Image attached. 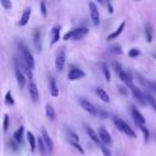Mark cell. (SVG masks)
Returning <instances> with one entry per match:
<instances>
[{
    "label": "cell",
    "mask_w": 156,
    "mask_h": 156,
    "mask_svg": "<svg viewBox=\"0 0 156 156\" xmlns=\"http://www.w3.org/2000/svg\"><path fill=\"white\" fill-rule=\"evenodd\" d=\"M15 76H16V80H17L18 85L24 87L26 85V76L22 72V69H20V65H18L17 60H15Z\"/></svg>",
    "instance_id": "6"
},
{
    "label": "cell",
    "mask_w": 156,
    "mask_h": 156,
    "mask_svg": "<svg viewBox=\"0 0 156 156\" xmlns=\"http://www.w3.org/2000/svg\"><path fill=\"white\" fill-rule=\"evenodd\" d=\"M100 150L102 151V154H104V156H112V154H111V151H110V149L105 145V144H101L100 146Z\"/></svg>",
    "instance_id": "31"
},
{
    "label": "cell",
    "mask_w": 156,
    "mask_h": 156,
    "mask_svg": "<svg viewBox=\"0 0 156 156\" xmlns=\"http://www.w3.org/2000/svg\"><path fill=\"white\" fill-rule=\"evenodd\" d=\"M107 7H108V12L110 13H113V7H112L111 2H107Z\"/></svg>",
    "instance_id": "41"
},
{
    "label": "cell",
    "mask_w": 156,
    "mask_h": 156,
    "mask_svg": "<svg viewBox=\"0 0 156 156\" xmlns=\"http://www.w3.org/2000/svg\"><path fill=\"white\" fill-rule=\"evenodd\" d=\"M85 130H87V133H88V136H90V139L94 141V143H96L98 144V146H100L101 145V140H100V138H99V134H96L95 133V130L91 128V127H89V126H85Z\"/></svg>",
    "instance_id": "17"
},
{
    "label": "cell",
    "mask_w": 156,
    "mask_h": 156,
    "mask_svg": "<svg viewBox=\"0 0 156 156\" xmlns=\"http://www.w3.org/2000/svg\"><path fill=\"white\" fill-rule=\"evenodd\" d=\"M18 48H20V51H21V54H22L23 62H24L30 69H33V68H34V58H33L32 52L29 51V49L27 48V45H26L23 41H20V43H18Z\"/></svg>",
    "instance_id": "2"
},
{
    "label": "cell",
    "mask_w": 156,
    "mask_h": 156,
    "mask_svg": "<svg viewBox=\"0 0 156 156\" xmlns=\"http://www.w3.org/2000/svg\"><path fill=\"white\" fill-rule=\"evenodd\" d=\"M69 144H71L72 146H74V147H76V149H77V150L80 152V154H84V150H83V147L80 146V144H79V143H76V141H69Z\"/></svg>",
    "instance_id": "36"
},
{
    "label": "cell",
    "mask_w": 156,
    "mask_h": 156,
    "mask_svg": "<svg viewBox=\"0 0 156 156\" xmlns=\"http://www.w3.org/2000/svg\"><path fill=\"white\" fill-rule=\"evenodd\" d=\"M28 93H29V96L30 99L35 102L39 100V90H38V87L34 82H29L28 83Z\"/></svg>",
    "instance_id": "10"
},
{
    "label": "cell",
    "mask_w": 156,
    "mask_h": 156,
    "mask_svg": "<svg viewBox=\"0 0 156 156\" xmlns=\"http://www.w3.org/2000/svg\"><path fill=\"white\" fill-rule=\"evenodd\" d=\"M79 102H80V106L83 107V110L87 111L88 113H90V115H96V113H98L96 107H95L90 101H88V100H85V99H80Z\"/></svg>",
    "instance_id": "11"
},
{
    "label": "cell",
    "mask_w": 156,
    "mask_h": 156,
    "mask_svg": "<svg viewBox=\"0 0 156 156\" xmlns=\"http://www.w3.org/2000/svg\"><path fill=\"white\" fill-rule=\"evenodd\" d=\"M145 99H146L147 104H150V105L152 106V108L156 111V99H155L151 94H149V93H145Z\"/></svg>",
    "instance_id": "27"
},
{
    "label": "cell",
    "mask_w": 156,
    "mask_h": 156,
    "mask_svg": "<svg viewBox=\"0 0 156 156\" xmlns=\"http://www.w3.org/2000/svg\"><path fill=\"white\" fill-rule=\"evenodd\" d=\"M0 4H1V6H2L4 9H6V10L11 9V6H12V2H11V1H6V0H1Z\"/></svg>",
    "instance_id": "37"
},
{
    "label": "cell",
    "mask_w": 156,
    "mask_h": 156,
    "mask_svg": "<svg viewBox=\"0 0 156 156\" xmlns=\"http://www.w3.org/2000/svg\"><path fill=\"white\" fill-rule=\"evenodd\" d=\"M139 128H140V130H141L143 134H144V140L147 141V140H149V136H150V132H149V129H147L145 126H139Z\"/></svg>",
    "instance_id": "30"
},
{
    "label": "cell",
    "mask_w": 156,
    "mask_h": 156,
    "mask_svg": "<svg viewBox=\"0 0 156 156\" xmlns=\"http://www.w3.org/2000/svg\"><path fill=\"white\" fill-rule=\"evenodd\" d=\"M84 76H85V73H84L80 68H76V67L71 68L69 72H68V79H71V80L80 79V78H83Z\"/></svg>",
    "instance_id": "13"
},
{
    "label": "cell",
    "mask_w": 156,
    "mask_h": 156,
    "mask_svg": "<svg viewBox=\"0 0 156 156\" xmlns=\"http://www.w3.org/2000/svg\"><path fill=\"white\" fill-rule=\"evenodd\" d=\"M5 101H6L7 104H10V105H13V104H15V100H13V98H12L11 91H7V93H6V95H5Z\"/></svg>",
    "instance_id": "32"
},
{
    "label": "cell",
    "mask_w": 156,
    "mask_h": 156,
    "mask_svg": "<svg viewBox=\"0 0 156 156\" xmlns=\"http://www.w3.org/2000/svg\"><path fill=\"white\" fill-rule=\"evenodd\" d=\"M60 30H61V27L60 26H54L52 29H51V45H55L58 39H60Z\"/></svg>",
    "instance_id": "18"
},
{
    "label": "cell",
    "mask_w": 156,
    "mask_h": 156,
    "mask_svg": "<svg viewBox=\"0 0 156 156\" xmlns=\"http://www.w3.org/2000/svg\"><path fill=\"white\" fill-rule=\"evenodd\" d=\"M112 121H113V123L116 124V127L118 128V130H121L122 133H124L127 136H130V138H136V134L134 133V130L128 126V123L127 122H124L123 119H121L119 117H117V116H113L112 117Z\"/></svg>",
    "instance_id": "1"
},
{
    "label": "cell",
    "mask_w": 156,
    "mask_h": 156,
    "mask_svg": "<svg viewBox=\"0 0 156 156\" xmlns=\"http://www.w3.org/2000/svg\"><path fill=\"white\" fill-rule=\"evenodd\" d=\"M145 35H146L147 43H151L152 41V28H151L150 24H146L145 26Z\"/></svg>",
    "instance_id": "28"
},
{
    "label": "cell",
    "mask_w": 156,
    "mask_h": 156,
    "mask_svg": "<svg viewBox=\"0 0 156 156\" xmlns=\"http://www.w3.org/2000/svg\"><path fill=\"white\" fill-rule=\"evenodd\" d=\"M139 54H140V51H139L136 48H133V49H130V50L128 51V56H129V57H136Z\"/></svg>",
    "instance_id": "33"
},
{
    "label": "cell",
    "mask_w": 156,
    "mask_h": 156,
    "mask_svg": "<svg viewBox=\"0 0 156 156\" xmlns=\"http://www.w3.org/2000/svg\"><path fill=\"white\" fill-rule=\"evenodd\" d=\"M95 93H96L98 98H100V100H102L104 102H108V101H110V96H108V94L105 91V89L98 87V88H95Z\"/></svg>",
    "instance_id": "20"
},
{
    "label": "cell",
    "mask_w": 156,
    "mask_h": 156,
    "mask_svg": "<svg viewBox=\"0 0 156 156\" xmlns=\"http://www.w3.org/2000/svg\"><path fill=\"white\" fill-rule=\"evenodd\" d=\"M113 66H115V69H116L117 73H121V72L123 71V69L121 68V65H119L118 62H113Z\"/></svg>",
    "instance_id": "39"
},
{
    "label": "cell",
    "mask_w": 156,
    "mask_h": 156,
    "mask_svg": "<svg viewBox=\"0 0 156 156\" xmlns=\"http://www.w3.org/2000/svg\"><path fill=\"white\" fill-rule=\"evenodd\" d=\"M154 136H155V141H156V132L154 133Z\"/></svg>",
    "instance_id": "42"
},
{
    "label": "cell",
    "mask_w": 156,
    "mask_h": 156,
    "mask_svg": "<svg viewBox=\"0 0 156 156\" xmlns=\"http://www.w3.org/2000/svg\"><path fill=\"white\" fill-rule=\"evenodd\" d=\"M66 133H67L68 141H76V143H79V138H78V135H77L72 129L66 128Z\"/></svg>",
    "instance_id": "25"
},
{
    "label": "cell",
    "mask_w": 156,
    "mask_h": 156,
    "mask_svg": "<svg viewBox=\"0 0 156 156\" xmlns=\"http://www.w3.org/2000/svg\"><path fill=\"white\" fill-rule=\"evenodd\" d=\"M132 93H133V96L140 102V104H146L147 101H146V99H145V94H143L141 91H140V89H138L136 87H133L132 88Z\"/></svg>",
    "instance_id": "16"
},
{
    "label": "cell",
    "mask_w": 156,
    "mask_h": 156,
    "mask_svg": "<svg viewBox=\"0 0 156 156\" xmlns=\"http://www.w3.org/2000/svg\"><path fill=\"white\" fill-rule=\"evenodd\" d=\"M124 27H126V22L123 21L121 24H119V27L115 30V32H112L110 35H107V40H113V39H117V37L123 32V29H124Z\"/></svg>",
    "instance_id": "21"
},
{
    "label": "cell",
    "mask_w": 156,
    "mask_h": 156,
    "mask_svg": "<svg viewBox=\"0 0 156 156\" xmlns=\"http://www.w3.org/2000/svg\"><path fill=\"white\" fill-rule=\"evenodd\" d=\"M40 12H41V15H43L44 17H46V15H48V9H46V5H45L44 1L40 2Z\"/></svg>",
    "instance_id": "34"
},
{
    "label": "cell",
    "mask_w": 156,
    "mask_h": 156,
    "mask_svg": "<svg viewBox=\"0 0 156 156\" xmlns=\"http://www.w3.org/2000/svg\"><path fill=\"white\" fill-rule=\"evenodd\" d=\"M23 133H24V127L21 126V127L13 133V139H15L16 141L21 143V141H22V138H23Z\"/></svg>",
    "instance_id": "24"
},
{
    "label": "cell",
    "mask_w": 156,
    "mask_h": 156,
    "mask_svg": "<svg viewBox=\"0 0 156 156\" xmlns=\"http://www.w3.org/2000/svg\"><path fill=\"white\" fill-rule=\"evenodd\" d=\"M89 10H90V17H91L93 24L94 26H98L100 23V15H99L98 6L93 1H89Z\"/></svg>",
    "instance_id": "5"
},
{
    "label": "cell",
    "mask_w": 156,
    "mask_h": 156,
    "mask_svg": "<svg viewBox=\"0 0 156 156\" xmlns=\"http://www.w3.org/2000/svg\"><path fill=\"white\" fill-rule=\"evenodd\" d=\"M99 138H100V140H101L105 145H110V144L112 143V139H111L110 133H108L104 127H100V128H99Z\"/></svg>",
    "instance_id": "12"
},
{
    "label": "cell",
    "mask_w": 156,
    "mask_h": 156,
    "mask_svg": "<svg viewBox=\"0 0 156 156\" xmlns=\"http://www.w3.org/2000/svg\"><path fill=\"white\" fill-rule=\"evenodd\" d=\"M27 140L29 143V146H30V151H34L35 147H37V139L34 136V134L32 132H28L27 133Z\"/></svg>",
    "instance_id": "23"
},
{
    "label": "cell",
    "mask_w": 156,
    "mask_h": 156,
    "mask_svg": "<svg viewBox=\"0 0 156 156\" xmlns=\"http://www.w3.org/2000/svg\"><path fill=\"white\" fill-rule=\"evenodd\" d=\"M111 51L115 52V54H121V52H122L119 45H113V46H111Z\"/></svg>",
    "instance_id": "38"
},
{
    "label": "cell",
    "mask_w": 156,
    "mask_h": 156,
    "mask_svg": "<svg viewBox=\"0 0 156 156\" xmlns=\"http://www.w3.org/2000/svg\"><path fill=\"white\" fill-rule=\"evenodd\" d=\"M49 89H50V94L51 96H58V88H57V84H56V80L54 77H50L49 79Z\"/></svg>",
    "instance_id": "19"
},
{
    "label": "cell",
    "mask_w": 156,
    "mask_h": 156,
    "mask_svg": "<svg viewBox=\"0 0 156 156\" xmlns=\"http://www.w3.org/2000/svg\"><path fill=\"white\" fill-rule=\"evenodd\" d=\"M65 62H66V51H65V48H61V50L57 51L56 58H55V66H56L58 72H61L63 69Z\"/></svg>",
    "instance_id": "4"
},
{
    "label": "cell",
    "mask_w": 156,
    "mask_h": 156,
    "mask_svg": "<svg viewBox=\"0 0 156 156\" xmlns=\"http://www.w3.org/2000/svg\"><path fill=\"white\" fill-rule=\"evenodd\" d=\"M89 29L85 28V27H80V28H73L71 29L69 32H67L65 35H63V40H78V39H82L85 34H88Z\"/></svg>",
    "instance_id": "3"
},
{
    "label": "cell",
    "mask_w": 156,
    "mask_h": 156,
    "mask_svg": "<svg viewBox=\"0 0 156 156\" xmlns=\"http://www.w3.org/2000/svg\"><path fill=\"white\" fill-rule=\"evenodd\" d=\"M130 111H132V116L134 117L135 123H136L138 126H145V117L143 116V113H141L135 106H132Z\"/></svg>",
    "instance_id": "9"
},
{
    "label": "cell",
    "mask_w": 156,
    "mask_h": 156,
    "mask_svg": "<svg viewBox=\"0 0 156 156\" xmlns=\"http://www.w3.org/2000/svg\"><path fill=\"white\" fill-rule=\"evenodd\" d=\"M117 88H118V90H119L121 94H123V95H127V94H128V91H127V89H126L124 87H121V85H119V87H117Z\"/></svg>",
    "instance_id": "40"
},
{
    "label": "cell",
    "mask_w": 156,
    "mask_h": 156,
    "mask_svg": "<svg viewBox=\"0 0 156 156\" xmlns=\"http://www.w3.org/2000/svg\"><path fill=\"white\" fill-rule=\"evenodd\" d=\"M118 77H119V79L128 87V88H133L134 87V84H133V79H132V77H130V74L129 73H127L126 71H122L121 73H118Z\"/></svg>",
    "instance_id": "14"
},
{
    "label": "cell",
    "mask_w": 156,
    "mask_h": 156,
    "mask_svg": "<svg viewBox=\"0 0 156 156\" xmlns=\"http://www.w3.org/2000/svg\"><path fill=\"white\" fill-rule=\"evenodd\" d=\"M9 115H4V122H2V126H4V132H6L9 129Z\"/></svg>",
    "instance_id": "35"
},
{
    "label": "cell",
    "mask_w": 156,
    "mask_h": 156,
    "mask_svg": "<svg viewBox=\"0 0 156 156\" xmlns=\"http://www.w3.org/2000/svg\"><path fill=\"white\" fill-rule=\"evenodd\" d=\"M41 138H43V140H44V143H45L46 150H48L49 152H51V151L54 150V141H52V139L50 138L49 133L46 132V129H45L44 127H41Z\"/></svg>",
    "instance_id": "7"
},
{
    "label": "cell",
    "mask_w": 156,
    "mask_h": 156,
    "mask_svg": "<svg viewBox=\"0 0 156 156\" xmlns=\"http://www.w3.org/2000/svg\"><path fill=\"white\" fill-rule=\"evenodd\" d=\"M30 15H32V9L30 7H26L23 10V13H22V17L20 20V26H26L28 22H29V18H30Z\"/></svg>",
    "instance_id": "15"
},
{
    "label": "cell",
    "mask_w": 156,
    "mask_h": 156,
    "mask_svg": "<svg viewBox=\"0 0 156 156\" xmlns=\"http://www.w3.org/2000/svg\"><path fill=\"white\" fill-rule=\"evenodd\" d=\"M101 69H102V73L105 76V79L107 82H110L111 80V73H110V69H108V67L105 62H101Z\"/></svg>",
    "instance_id": "26"
},
{
    "label": "cell",
    "mask_w": 156,
    "mask_h": 156,
    "mask_svg": "<svg viewBox=\"0 0 156 156\" xmlns=\"http://www.w3.org/2000/svg\"><path fill=\"white\" fill-rule=\"evenodd\" d=\"M37 144H38V147H39V151L41 152V154H44L45 151H46V146H45V143H44V140H43V138H41V135L37 139Z\"/></svg>",
    "instance_id": "29"
},
{
    "label": "cell",
    "mask_w": 156,
    "mask_h": 156,
    "mask_svg": "<svg viewBox=\"0 0 156 156\" xmlns=\"http://www.w3.org/2000/svg\"><path fill=\"white\" fill-rule=\"evenodd\" d=\"M45 115H46L48 119H50V121H54L55 119L56 113H55V110H54L52 105H50V104H46L45 105Z\"/></svg>",
    "instance_id": "22"
},
{
    "label": "cell",
    "mask_w": 156,
    "mask_h": 156,
    "mask_svg": "<svg viewBox=\"0 0 156 156\" xmlns=\"http://www.w3.org/2000/svg\"><path fill=\"white\" fill-rule=\"evenodd\" d=\"M33 38H34V40H33V41H34V46H35L37 51L40 52V51H41V48H43V33H41V30L37 28V29L34 30Z\"/></svg>",
    "instance_id": "8"
}]
</instances>
